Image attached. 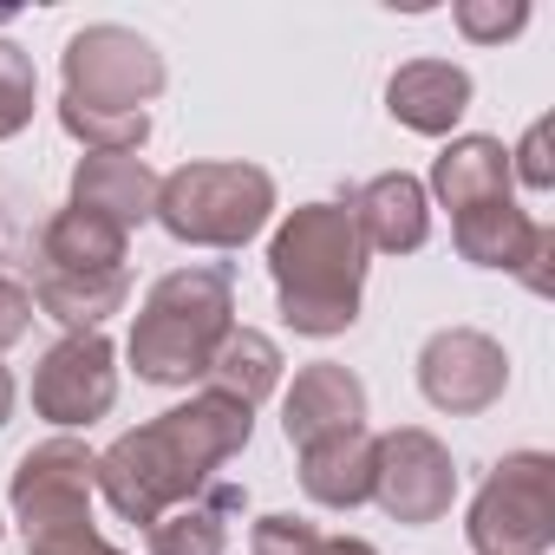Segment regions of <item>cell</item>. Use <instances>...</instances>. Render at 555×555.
<instances>
[{
  "instance_id": "19",
  "label": "cell",
  "mask_w": 555,
  "mask_h": 555,
  "mask_svg": "<svg viewBox=\"0 0 555 555\" xmlns=\"http://www.w3.org/2000/svg\"><path fill=\"white\" fill-rule=\"evenodd\" d=\"M373 457H379L373 431L327 438V444L301 451V490L321 509H360V503H373Z\"/></svg>"
},
{
  "instance_id": "9",
  "label": "cell",
  "mask_w": 555,
  "mask_h": 555,
  "mask_svg": "<svg viewBox=\"0 0 555 555\" xmlns=\"http://www.w3.org/2000/svg\"><path fill=\"white\" fill-rule=\"evenodd\" d=\"M503 386H509V353H503V340H490L477 327H438L418 347V392L451 418L490 412L503 399Z\"/></svg>"
},
{
  "instance_id": "15",
  "label": "cell",
  "mask_w": 555,
  "mask_h": 555,
  "mask_svg": "<svg viewBox=\"0 0 555 555\" xmlns=\"http://www.w3.org/2000/svg\"><path fill=\"white\" fill-rule=\"evenodd\" d=\"M386 112L418 131V138H444L464 112H470V73L451 66V60H412L392 73L386 86Z\"/></svg>"
},
{
  "instance_id": "4",
  "label": "cell",
  "mask_w": 555,
  "mask_h": 555,
  "mask_svg": "<svg viewBox=\"0 0 555 555\" xmlns=\"http://www.w3.org/2000/svg\"><path fill=\"white\" fill-rule=\"evenodd\" d=\"M235 327V274L222 261H190L151 282L131 327V373L144 386H190L209 373L216 347Z\"/></svg>"
},
{
  "instance_id": "26",
  "label": "cell",
  "mask_w": 555,
  "mask_h": 555,
  "mask_svg": "<svg viewBox=\"0 0 555 555\" xmlns=\"http://www.w3.org/2000/svg\"><path fill=\"white\" fill-rule=\"evenodd\" d=\"M27 327H34V295L14 282V274H0V353L14 340H27Z\"/></svg>"
},
{
  "instance_id": "16",
  "label": "cell",
  "mask_w": 555,
  "mask_h": 555,
  "mask_svg": "<svg viewBox=\"0 0 555 555\" xmlns=\"http://www.w3.org/2000/svg\"><path fill=\"white\" fill-rule=\"evenodd\" d=\"M34 308L47 321H60L66 334H99L125 301H131V268L112 274H60V268H34Z\"/></svg>"
},
{
  "instance_id": "10",
  "label": "cell",
  "mask_w": 555,
  "mask_h": 555,
  "mask_svg": "<svg viewBox=\"0 0 555 555\" xmlns=\"http://www.w3.org/2000/svg\"><path fill=\"white\" fill-rule=\"evenodd\" d=\"M118 405V353L105 334H66L34 366V412L53 425H92Z\"/></svg>"
},
{
  "instance_id": "20",
  "label": "cell",
  "mask_w": 555,
  "mask_h": 555,
  "mask_svg": "<svg viewBox=\"0 0 555 555\" xmlns=\"http://www.w3.org/2000/svg\"><path fill=\"white\" fill-rule=\"evenodd\" d=\"M235 509H242V483H203L190 503H177L170 516L144 529V548L151 555H222Z\"/></svg>"
},
{
  "instance_id": "3",
  "label": "cell",
  "mask_w": 555,
  "mask_h": 555,
  "mask_svg": "<svg viewBox=\"0 0 555 555\" xmlns=\"http://www.w3.org/2000/svg\"><path fill=\"white\" fill-rule=\"evenodd\" d=\"M60 73H66V99H60L66 138H79L86 151H144L151 99L164 92V53L144 34L99 21L66 40Z\"/></svg>"
},
{
  "instance_id": "25",
  "label": "cell",
  "mask_w": 555,
  "mask_h": 555,
  "mask_svg": "<svg viewBox=\"0 0 555 555\" xmlns=\"http://www.w3.org/2000/svg\"><path fill=\"white\" fill-rule=\"evenodd\" d=\"M509 157H516V164H509V177H522L529 190H548V183H555V164H548V118H535Z\"/></svg>"
},
{
  "instance_id": "2",
  "label": "cell",
  "mask_w": 555,
  "mask_h": 555,
  "mask_svg": "<svg viewBox=\"0 0 555 555\" xmlns=\"http://www.w3.org/2000/svg\"><path fill=\"white\" fill-rule=\"evenodd\" d=\"M268 282L282 321L308 340H334L360 321L366 288V242L347 203H301L268 242Z\"/></svg>"
},
{
  "instance_id": "17",
  "label": "cell",
  "mask_w": 555,
  "mask_h": 555,
  "mask_svg": "<svg viewBox=\"0 0 555 555\" xmlns=\"http://www.w3.org/2000/svg\"><path fill=\"white\" fill-rule=\"evenodd\" d=\"M431 190L451 216L464 209H483V203H503L509 196V151L503 138H451L431 164Z\"/></svg>"
},
{
  "instance_id": "24",
  "label": "cell",
  "mask_w": 555,
  "mask_h": 555,
  "mask_svg": "<svg viewBox=\"0 0 555 555\" xmlns=\"http://www.w3.org/2000/svg\"><path fill=\"white\" fill-rule=\"evenodd\" d=\"M321 548H327V535L301 516H282V509L248 529V555H321Z\"/></svg>"
},
{
  "instance_id": "6",
  "label": "cell",
  "mask_w": 555,
  "mask_h": 555,
  "mask_svg": "<svg viewBox=\"0 0 555 555\" xmlns=\"http://www.w3.org/2000/svg\"><path fill=\"white\" fill-rule=\"evenodd\" d=\"M477 555H548L555 548V457L548 451H509L490 464L470 522Z\"/></svg>"
},
{
  "instance_id": "11",
  "label": "cell",
  "mask_w": 555,
  "mask_h": 555,
  "mask_svg": "<svg viewBox=\"0 0 555 555\" xmlns=\"http://www.w3.org/2000/svg\"><path fill=\"white\" fill-rule=\"evenodd\" d=\"M451 235H457V255H464V261H477V268H503V274H522V288H529V295H548L555 229L535 222L529 209H516V196L451 216Z\"/></svg>"
},
{
  "instance_id": "14",
  "label": "cell",
  "mask_w": 555,
  "mask_h": 555,
  "mask_svg": "<svg viewBox=\"0 0 555 555\" xmlns=\"http://www.w3.org/2000/svg\"><path fill=\"white\" fill-rule=\"evenodd\" d=\"M347 209H353V229H360L366 255H373V248H379V255H412V248H425V235H431V196H425V183L405 177V170H386V177L360 183V190L347 196Z\"/></svg>"
},
{
  "instance_id": "13",
  "label": "cell",
  "mask_w": 555,
  "mask_h": 555,
  "mask_svg": "<svg viewBox=\"0 0 555 555\" xmlns=\"http://www.w3.org/2000/svg\"><path fill=\"white\" fill-rule=\"evenodd\" d=\"M157 183L164 177L138 151H86L73 164V203L92 209V216H105V222H118L125 235L157 216Z\"/></svg>"
},
{
  "instance_id": "5",
  "label": "cell",
  "mask_w": 555,
  "mask_h": 555,
  "mask_svg": "<svg viewBox=\"0 0 555 555\" xmlns=\"http://www.w3.org/2000/svg\"><path fill=\"white\" fill-rule=\"evenodd\" d=\"M274 216V177L261 164H177L157 183V216L190 248H242Z\"/></svg>"
},
{
  "instance_id": "29",
  "label": "cell",
  "mask_w": 555,
  "mask_h": 555,
  "mask_svg": "<svg viewBox=\"0 0 555 555\" xmlns=\"http://www.w3.org/2000/svg\"><path fill=\"white\" fill-rule=\"evenodd\" d=\"M8 418H14V373L0 366V425H8Z\"/></svg>"
},
{
  "instance_id": "30",
  "label": "cell",
  "mask_w": 555,
  "mask_h": 555,
  "mask_svg": "<svg viewBox=\"0 0 555 555\" xmlns=\"http://www.w3.org/2000/svg\"><path fill=\"white\" fill-rule=\"evenodd\" d=\"M0 529H8V522H0Z\"/></svg>"
},
{
  "instance_id": "27",
  "label": "cell",
  "mask_w": 555,
  "mask_h": 555,
  "mask_svg": "<svg viewBox=\"0 0 555 555\" xmlns=\"http://www.w3.org/2000/svg\"><path fill=\"white\" fill-rule=\"evenodd\" d=\"M27 555H125V548H112L99 529H73V535H47V542H27Z\"/></svg>"
},
{
  "instance_id": "18",
  "label": "cell",
  "mask_w": 555,
  "mask_h": 555,
  "mask_svg": "<svg viewBox=\"0 0 555 555\" xmlns=\"http://www.w3.org/2000/svg\"><path fill=\"white\" fill-rule=\"evenodd\" d=\"M125 248H131V235L79 203H66L40 229V268H60V274H112V268H125Z\"/></svg>"
},
{
  "instance_id": "1",
  "label": "cell",
  "mask_w": 555,
  "mask_h": 555,
  "mask_svg": "<svg viewBox=\"0 0 555 555\" xmlns=\"http://www.w3.org/2000/svg\"><path fill=\"white\" fill-rule=\"evenodd\" d=\"M255 438V412L222 399V392H196L170 412H157L151 425L112 438L92 464V490L125 516V522H157L177 503H190L229 457H242Z\"/></svg>"
},
{
  "instance_id": "28",
  "label": "cell",
  "mask_w": 555,
  "mask_h": 555,
  "mask_svg": "<svg viewBox=\"0 0 555 555\" xmlns=\"http://www.w3.org/2000/svg\"><path fill=\"white\" fill-rule=\"evenodd\" d=\"M321 555H379V548H373L366 535H327V548H321Z\"/></svg>"
},
{
  "instance_id": "22",
  "label": "cell",
  "mask_w": 555,
  "mask_h": 555,
  "mask_svg": "<svg viewBox=\"0 0 555 555\" xmlns=\"http://www.w3.org/2000/svg\"><path fill=\"white\" fill-rule=\"evenodd\" d=\"M34 105H40V73H34L27 47L0 40V144L34 125Z\"/></svg>"
},
{
  "instance_id": "8",
  "label": "cell",
  "mask_w": 555,
  "mask_h": 555,
  "mask_svg": "<svg viewBox=\"0 0 555 555\" xmlns=\"http://www.w3.org/2000/svg\"><path fill=\"white\" fill-rule=\"evenodd\" d=\"M457 496V464L444 451V438H431L425 425H399L379 438V457H373V503L405 522V529H425L451 509Z\"/></svg>"
},
{
  "instance_id": "21",
  "label": "cell",
  "mask_w": 555,
  "mask_h": 555,
  "mask_svg": "<svg viewBox=\"0 0 555 555\" xmlns=\"http://www.w3.org/2000/svg\"><path fill=\"white\" fill-rule=\"evenodd\" d=\"M203 386L255 412L274 386H282V347H274L268 334H255V327H229V340L216 347V360H209Z\"/></svg>"
},
{
  "instance_id": "12",
  "label": "cell",
  "mask_w": 555,
  "mask_h": 555,
  "mask_svg": "<svg viewBox=\"0 0 555 555\" xmlns=\"http://www.w3.org/2000/svg\"><path fill=\"white\" fill-rule=\"evenodd\" d=\"M282 431L295 451H314L327 438H347V431H366V386L353 366L340 360H314L295 373L288 399H282Z\"/></svg>"
},
{
  "instance_id": "23",
  "label": "cell",
  "mask_w": 555,
  "mask_h": 555,
  "mask_svg": "<svg viewBox=\"0 0 555 555\" xmlns=\"http://www.w3.org/2000/svg\"><path fill=\"white\" fill-rule=\"evenodd\" d=\"M451 21H457V34L470 47H503V40H516L529 27V8L522 0H457Z\"/></svg>"
},
{
  "instance_id": "7",
  "label": "cell",
  "mask_w": 555,
  "mask_h": 555,
  "mask_svg": "<svg viewBox=\"0 0 555 555\" xmlns=\"http://www.w3.org/2000/svg\"><path fill=\"white\" fill-rule=\"evenodd\" d=\"M92 464L99 451L79 438H47L14 464V522L27 542L92 529Z\"/></svg>"
}]
</instances>
